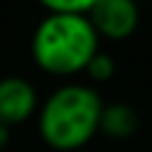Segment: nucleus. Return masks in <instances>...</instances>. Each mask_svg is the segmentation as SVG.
Wrapping results in <instances>:
<instances>
[{
    "mask_svg": "<svg viewBox=\"0 0 152 152\" xmlns=\"http://www.w3.org/2000/svg\"><path fill=\"white\" fill-rule=\"evenodd\" d=\"M102 97L93 86L66 83L38 104V135L57 152H76L100 133Z\"/></svg>",
    "mask_w": 152,
    "mask_h": 152,
    "instance_id": "obj_1",
    "label": "nucleus"
},
{
    "mask_svg": "<svg viewBox=\"0 0 152 152\" xmlns=\"http://www.w3.org/2000/svg\"><path fill=\"white\" fill-rule=\"evenodd\" d=\"M100 50V36L88 14L48 12L31 36V57L50 76H76Z\"/></svg>",
    "mask_w": 152,
    "mask_h": 152,
    "instance_id": "obj_2",
    "label": "nucleus"
},
{
    "mask_svg": "<svg viewBox=\"0 0 152 152\" xmlns=\"http://www.w3.org/2000/svg\"><path fill=\"white\" fill-rule=\"evenodd\" d=\"M88 19L100 38L124 40L135 33L140 24V10L135 0H97L88 12Z\"/></svg>",
    "mask_w": 152,
    "mask_h": 152,
    "instance_id": "obj_3",
    "label": "nucleus"
},
{
    "mask_svg": "<svg viewBox=\"0 0 152 152\" xmlns=\"http://www.w3.org/2000/svg\"><path fill=\"white\" fill-rule=\"evenodd\" d=\"M38 93L31 81L21 76L0 78V124L19 126L38 112Z\"/></svg>",
    "mask_w": 152,
    "mask_h": 152,
    "instance_id": "obj_4",
    "label": "nucleus"
},
{
    "mask_svg": "<svg viewBox=\"0 0 152 152\" xmlns=\"http://www.w3.org/2000/svg\"><path fill=\"white\" fill-rule=\"evenodd\" d=\"M140 126V116L138 112L126 104V102H112V104H102V114H100V133H104L107 138L114 140H126L131 138Z\"/></svg>",
    "mask_w": 152,
    "mask_h": 152,
    "instance_id": "obj_5",
    "label": "nucleus"
},
{
    "mask_svg": "<svg viewBox=\"0 0 152 152\" xmlns=\"http://www.w3.org/2000/svg\"><path fill=\"white\" fill-rule=\"evenodd\" d=\"M83 71L88 74V78H90L93 83H107V81L114 76L116 64H114L112 55H107V52L97 50V52L90 57V62L86 64V69H83Z\"/></svg>",
    "mask_w": 152,
    "mask_h": 152,
    "instance_id": "obj_6",
    "label": "nucleus"
},
{
    "mask_svg": "<svg viewBox=\"0 0 152 152\" xmlns=\"http://www.w3.org/2000/svg\"><path fill=\"white\" fill-rule=\"evenodd\" d=\"M48 12H66V14H88L97 0H38Z\"/></svg>",
    "mask_w": 152,
    "mask_h": 152,
    "instance_id": "obj_7",
    "label": "nucleus"
},
{
    "mask_svg": "<svg viewBox=\"0 0 152 152\" xmlns=\"http://www.w3.org/2000/svg\"><path fill=\"white\" fill-rule=\"evenodd\" d=\"M10 138H12V128L5 126V124H0V152L10 145Z\"/></svg>",
    "mask_w": 152,
    "mask_h": 152,
    "instance_id": "obj_8",
    "label": "nucleus"
}]
</instances>
